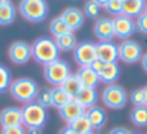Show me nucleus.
I'll return each mask as SVG.
<instances>
[{
    "instance_id": "f257e3e1",
    "label": "nucleus",
    "mask_w": 147,
    "mask_h": 134,
    "mask_svg": "<svg viewBox=\"0 0 147 134\" xmlns=\"http://www.w3.org/2000/svg\"><path fill=\"white\" fill-rule=\"evenodd\" d=\"M32 58L39 65H47L59 59V49L57 48L56 41L51 38H39L31 45Z\"/></svg>"
},
{
    "instance_id": "f03ea898",
    "label": "nucleus",
    "mask_w": 147,
    "mask_h": 134,
    "mask_svg": "<svg viewBox=\"0 0 147 134\" xmlns=\"http://www.w3.org/2000/svg\"><path fill=\"white\" fill-rule=\"evenodd\" d=\"M9 90L16 101L26 104L35 101L40 89H39V85L35 80L30 77H20L12 81Z\"/></svg>"
},
{
    "instance_id": "7ed1b4c3",
    "label": "nucleus",
    "mask_w": 147,
    "mask_h": 134,
    "mask_svg": "<svg viewBox=\"0 0 147 134\" xmlns=\"http://www.w3.org/2000/svg\"><path fill=\"white\" fill-rule=\"evenodd\" d=\"M21 110H22V124L27 129H41L48 120L47 108L40 106L36 101L26 103Z\"/></svg>"
},
{
    "instance_id": "20e7f679",
    "label": "nucleus",
    "mask_w": 147,
    "mask_h": 134,
    "mask_svg": "<svg viewBox=\"0 0 147 134\" xmlns=\"http://www.w3.org/2000/svg\"><path fill=\"white\" fill-rule=\"evenodd\" d=\"M21 15L28 22H41L49 13V7L44 0H22L18 5Z\"/></svg>"
},
{
    "instance_id": "39448f33",
    "label": "nucleus",
    "mask_w": 147,
    "mask_h": 134,
    "mask_svg": "<svg viewBox=\"0 0 147 134\" xmlns=\"http://www.w3.org/2000/svg\"><path fill=\"white\" fill-rule=\"evenodd\" d=\"M70 75H71V67L63 59H57L44 66V77L49 84L54 86H61Z\"/></svg>"
},
{
    "instance_id": "423d86ee",
    "label": "nucleus",
    "mask_w": 147,
    "mask_h": 134,
    "mask_svg": "<svg viewBox=\"0 0 147 134\" xmlns=\"http://www.w3.org/2000/svg\"><path fill=\"white\" fill-rule=\"evenodd\" d=\"M127 92L123 86L117 84H111L107 85L102 92V101L109 108L112 110H120L127 103Z\"/></svg>"
},
{
    "instance_id": "0eeeda50",
    "label": "nucleus",
    "mask_w": 147,
    "mask_h": 134,
    "mask_svg": "<svg viewBox=\"0 0 147 134\" xmlns=\"http://www.w3.org/2000/svg\"><path fill=\"white\" fill-rule=\"evenodd\" d=\"M74 59L80 67H89L97 59L96 44L92 41H81L74 49Z\"/></svg>"
},
{
    "instance_id": "6e6552de",
    "label": "nucleus",
    "mask_w": 147,
    "mask_h": 134,
    "mask_svg": "<svg viewBox=\"0 0 147 134\" xmlns=\"http://www.w3.org/2000/svg\"><path fill=\"white\" fill-rule=\"evenodd\" d=\"M119 59L125 63H136L141 61L143 56L142 46L134 40H124L120 45H117Z\"/></svg>"
},
{
    "instance_id": "1a4fd4ad",
    "label": "nucleus",
    "mask_w": 147,
    "mask_h": 134,
    "mask_svg": "<svg viewBox=\"0 0 147 134\" xmlns=\"http://www.w3.org/2000/svg\"><path fill=\"white\" fill-rule=\"evenodd\" d=\"M112 23H114L115 36L123 40H129V38L136 31V21L124 14L115 17L112 20Z\"/></svg>"
},
{
    "instance_id": "9d476101",
    "label": "nucleus",
    "mask_w": 147,
    "mask_h": 134,
    "mask_svg": "<svg viewBox=\"0 0 147 134\" xmlns=\"http://www.w3.org/2000/svg\"><path fill=\"white\" fill-rule=\"evenodd\" d=\"M8 56L10 61L14 62L16 65H25L32 58L31 45L26 41H16L9 46Z\"/></svg>"
},
{
    "instance_id": "9b49d317",
    "label": "nucleus",
    "mask_w": 147,
    "mask_h": 134,
    "mask_svg": "<svg viewBox=\"0 0 147 134\" xmlns=\"http://www.w3.org/2000/svg\"><path fill=\"white\" fill-rule=\"evenodd\" d=\"M97 59L102 61L103 63H114L119 59L117 45L112 41H99L96 44Z\"/></svg>"
},
{
    "instance_id": "f8f14e48",
    "label": "nucleus",
    "mask_w": 147,
    "mask_h": 134,
    "mask_svg": "<svg viewBox=\"0 0 147 134\" xmlns=\"http://www.w3.org/2000/svg\"><path fill=\"white\" fill-rule=\"evenodd\" d=\"M0 125L1 128H12L22 125V110L18 107H5L0 112Z\"/></svg>"
},
{
    "instance_id": "ddd939ff",
    "label": "nucleus",
    "mask_w": 147,
    "mask_h": 134,
    "mask_svg": "<svg viewBox=\"0 0 147 134\" xmlns=\"http://www.w3.org/2000/svg\"><path fill=\"white\" fill-rule=\"evenodd\" d=\"M94 35L99 41H111L115 38L114 23L110 18H99L94 23Z\"/></svg>"
},
{
    "instance_id": "4468645a",
    "label": "nucleus",
    "mask_w": 147,
    "mask_h": 134,
    "mask_svg": "<svg viewBox=\"0 0 147 134\" xmlns=\"http://www.w3.org/2000/svg\"><path fill=\"white\" fill-rule=\"evenodd\" d=\"M59 17L63 20V22L67 25V27L72 31H76L83 26L84 23V13L79 8H67L62 12Z\"/></svg>"
},
{
    "instance_id": "2eb2a0df",
    "label": "nucleus",
    "mask_w": 147,
    "mask_h": 134,
    "mask_svg": "<svg viewBox=\"0 0 147 134\" xmlns=\"http://www.w3.org/2000/svg\"><path fill=\"white\" fill-rule=\"evenodd\" d=\"M85 114H86V110L84 108L81 104H79L75 99H72L70 103H67L66 106L59 110V116H61L67 124L75 121L76 119H79L80 116H83V115H85Z\"/></svg>"
},
{
    "instance_id": "dca6fc26",
    "label": "nucleus",
    "mask_w": 147,
    "mask_h": 134,
    "mask_svg": "<svg viewBox=\"0 0 147 134\" xmlns=\"http://www.w3.org/2000/svg\"><path fill=\"white\" fill-rule=\"evenodd\" d=\"M74 99L85 110H88L96 106L97 101H98V94H97L96 88H81V90L74 97Z\"/></svg>"
},
{
    "instance_id": "f3484780",
    "label": "nucleus",
    "mask_w": 147,
    "mask_h": 134,
    "mask_svg": "<svg viewBox=\"0 0 147 134\" xmlns=\"http://www.w3.org/2000/svg\"><path fill=\"white\" fill-rule=\"evenodd\" d=\"M120 76V67L117 65V62H114V63H105L103 68L101 70V72L98 73L99 81L102 83H106L109 85L114 84L115 81L119 79Z\"/></svg>"
},
{
    "instance_id": "a211bd4d",
    "label": "nucleus",
    "mask_w": 147,
    "mask_h": 134,
    "mask_svg": "<svg viewBox=\"0 0 147 134\" xmlns=\"http://www.w3.org/2000/svg\"><path fill=\"white\" fill-rule=\"evenodd\" d=\"M146 9L143 0H123V14L127 17H140Z\"/></svg>"
},
{
    "instance_id": "6ab92c4d",
    "label": "nucleus",
    "mask_w": 147,
    "mask_h": 134,
    "mask_svg": "<svg viewBox=\"0 0 147 134\" xmlns=\"http://www.w3.org/2000/svg\"><path fill=\"white\" fill-rule=\"evenodd\" d=\"M76 75L83 88H96V85L99 83L98 73L94 72V70H92L90 67H80Z\"/></svg>"
},
{
    "instance_id": "aec40b11",
    "label": "nucleus",
    "mask_w": 147,
    "mask_h": 134,
    "mask_svg": "<svg viewBox=\"0 0 147 134\" xmlns=\"http://www.w3.org/2000/svg\"><path fill=\"white\" fill-rule=\"evenodd\" d=\"M86 117H88L89 121H90L92 127H93V130L101 129V128L105 125L106 119H107L105 110L101 108V107H98V106H93V107L86 110Z\"/></svg>"
},
{
    "instance_id": "412c9836",
    "label": "nucleus",
    "mask_w": 147,
    "mask_h": 134,
    "mask_svg": "<svg viewBox=\"0 0 147 134\" xmlns=\"http://www.w3.org/2000/svg\"><path fill=\"white\" fill-rule=\"evenodd\" d=\"M72 99L74 98L62 86H54L52 89V106L53 107H57L58 110H61L67 103H70Z\"/></svg>"
},
{
    "instance_id": "4be33fe9",
    "label": "nucleus",
    "mask_w": 147,
    "mask_h": 134,
    "mask_svg": "<svg viewBox=\"0 0 147 134\" xmlns=\"http://www.w3.org/2000/svg\"><path fill=\"white\" fill-rule=\"evenodd\" d=\"M54 41H56V45H57V48L59 49V52H71L75 49V46L78 45V43H76V36L74 35L72 31L56 38Z\"/></svg>"
},
{
    "instance_id": "5701e85b",
    "label": "nucleus",
    "mask_w": 147,
    "mask_h": 134,
    "mask_svg": "<svg viewBox=\"0 0 147 134\" xmlns=\"http://www.w3.org/2000/svg\"><path fill=\"white\" fill-rule=\"evenodd\" d=\"M16 18V8L10 1H5L0 7V25L7 26L14 21Z\"/></svg>"
},
{
    "instance_id": "b1692460",
    "label": "nucleus",
    "mask_w": 147,
    "mask_h": 134,
    "mask_svg": "<svg viewBox=\"0 0 147 134\" xmlns=\"http://www.w3.org/2000/svg\"><path fill=\"white\" fill-rule=\"evenodd\" d=\"M70 128H72L78 134H92L93 133V127H92L89 119L86 117V114L80 116L79 119H76L75 121L70 123Z\"/></svg>"
},
{
    "instance_id": "393cba45",
    "label": "nucleus",
    "mask_w": 147,
    "mask_h": 134,
    "mask_svg": "<svg viewBox=\"0 0 147 134\" xmlns=\"http://www.w3.org/2000/svg\"><path fill=\"white\" fill-rule=\"evenodd\" d=\"M61 86L72 97V98L81 90V88H83V85H81V83H80V80H79L76 73H71V75L65 80V83L62 84Z\"/></svg>"
},
{
    "instance_id": "a878e982",
    "label": "nucleus",
    "mask_w": 147,
    "mask_h": 134,
    "mask_svg": "<svg viewBox=\"0 0 147 134\" xmlns=\"http://www.w3.org/2000/svg\"><path fill=\"white\" fill-rule=\"evenodd\" d=\"M130 121L137 127H146L147 125V107L140 106L134 107L130 112Z\"/></svg>"
},
{
    "instance_id": "bb28decb",
    "label": "nucleus",
    "mask_w": 147,
    "mask_h": 134,
    "mask_svg": "<svg viewBox=\"0 0 147 134\" xmlns=\"http://www.w3.org/2000/svg\"><path fill=\"white\" fill-rule=\"evenodd\" d=\"M49 31L54 38H58V36L65 35L67 32H71V30L67 27V25L63 22V20L61 17H56L54 20H52V22L49 23Z\"/></svg>"
},
{
    "instance_id": "cd10ccee",
    "label": "nucleus",
    "mask_w": 147,
    "mask_h": 134,
    "mask_svg": "<svg viewBox=\"0 0 147 134\" xmlns=\"http://www.w3.org/2000/svg\"><path fill=\"white\" fill-rule=\"evenodd\" d=\"M10 85H12V76H10V71L4 65H0V93H5L9 90Z\"/></svg>"
},
{
    "instance_id": "c85d7f7f",
    "label": "nucleus",
    "mask_w": 147,
    "mask_h": 134,
    "mask_svg": "<svg viewBox=\"0 0 147 134\" xmlns=\"http://www.w3.org/2000/svg\"><path fill=\"white\" fill-rule=\"evenodd\" d=\"M84 13L88 15L92 20H96L98 18L99 13H101V7L98 5L97 0H90V1H86L84 5Z\"/></svg>"
},
{
    "instance_id": "c756f323",
    "label": "nucleus",
    "mask_w": 147,
    "mask_h": 134,
    "mask_svg": "<svg viewBox=\"0 0 147 134\" xmlns=\"http://www.w3.org/2000/svg\"><path fill=\"white\" fill-rule=\"evenodd\" d=\"M36 102L40 106H43L44 108H48L52 106V89H41L39 90V94L36 97Z\"/></svg>"
},
{
    "instance_id": "7c9ffc66",
    "label": "nucleus",
    "mask_w": 147,
    "mask_h": 134,
    "mask_svg": "<svg viewBox=\"0 0 147 134\" xmlns=\"http://www.w3.org/2000/svg\"><path fill=\"white\" fill-rule=\"evenodd\" d=\"M105 9H106L110 14L115 15V17L121 15L123 14V0H109Z\"/></svg>"
},
{
    "instance_id": "2f4dec72",
    "label": "nucleus",
    "mask_w": 147,
    "mask_h": 134,
    "mask_svg": "<svg viewBox=\"0 0 147 134\" xmlns=\"http://www.w3.org/2000/svg\"><path fill=\"white\" fill-rule=\"evenodd\" d=\"M130 101L134 104V107L145 106V96H143V89H136L130 94Z\"/></svg>"
},
{
    "instance_id": "473e14b6",
    "label": "nucleus",
    "mask_w": 147,
    "mask_h": 134,
    "mask_svg": "<svg viewBox=\"0 0 147 134\" xmlns=\"http://www.w3.org/2000/svg\"><path fill=\"white\" fill-rule=\"evenodd\" d=\"M136 28L140 32L147 34V13L146 12H143L140 17H137V20H136Z\"/></svg>"
},
{
    "instance_id": "72a5a7b5",
    "label": "nucleus",
    "mask_w": 147,
    "mask_h": 134,
    "mask_svg": "<svg viewBox=\"0 0 147 134\" xmlns=\"http://www.w3.org/2000/svg\"><path fill=\"white\" fill-rule=\"evenodd\" d=\"M0 134H26V130L23 127H12V128H1Z\"/></svg>"
},
{
    "instance_id": "f704fd0d",
    "label": "nucleus",
    "mask_w": 147,
    "mask_h": 134,
    "mask_svg": "<svg viewBox=\"0 0 147 134\" xmlns=\"http://www.w3.org/2000/svg\"><path fill=\"white\" fill-rule=\"evenodd\" d=\"M103 66H105V63H103V62H102V61H99V59H96V61H94L93 63H92L89 67H90L92 70H94V72L99 73V72H101V70H102V68H103Z\"/></svg>"
},
{
    "instance_id": "c9c22d12",
    "label": "nucleus",
    "mask_w": 147,
    "mask_h": 134,
    "mask_svg": "<svg viewBox=\"0 0 147 134\" xmlns=\"http://www.w3.org/2000/svg\"><path fill=\"white\" fill-rule=\"evenodd\" d=\"M109 134H130V132L128 129H125V128H115Z\"/></svg>"
},
{
    "instance_id": "e433bc0d",
    "label": "nucleus",
    "mask_w": 147,
    "mask_h": 134,
    "mask_svg": "<svg viewBox=\"0 0 147 134\" xmlns=\"http://www.w3.org/2000/svg\"><path fill=\"white\" fill-rule=\"evenodd\" d=\"M59 134H78L75 132V130L72 129V128H70L69 125H67L66 128H65V129H62L61 132H59Z\"/></svg>"
},
{
    "instance_id": "4c0bfd02",
    "label": "nucleus",
    "mask_w": 147,
    "mask_h": 134,
    "mask_svg": "<svg viewBox=\"0 0 147 134\" xmlns=\"http://www.w3.org/2000/svg\"><path fill=\"white\" fill-rule=\"evenodd\" d=\"M141 65H142V68L147 72V53L143 54L142 58H141Z\"/></svg>"
},
{
    "instance_id": "58836bf2",
    "label": "nucleus",
    "mask_w": 147,
    "mask_h": 134,
    "mask_svg": "<svg viewBox=\"0 0 147 134\" xmlns=\"http://www.w3.org/2000/svg\"><path fill=\"white\" fill-rule=\"evenodd\" d=\"M26 134H43V133H41V129H27Z\"/></svg>"
},
{
    "instance_id": "ea45409f",
    "label": "nucleus",
    "mask_w": 147,
    "mask_h": 134,
    "mask_svg": "<svg viewBox=\"0 0 147 134\" xmlns=\"http://www.w3.org/2000/svg\"><path fill=\"white\" fill-rule=\"evenodd\" d=\"M142 89H143V96H145V106L147 107V85Z\"/></svg>"
},
{
    "instance_id": "a19ab883",
    "label": "nucleus",
    "mask_w": 147,
    "mask_h": 134,
    "mask_svg": "<svg viewBox=\"0 0 147 134\" xmlns=\"http://www.w3.org/2000/svg\"><path fill=\"white\" fill-rule=\"evenodd\" d=\"M5 1H7V0H0V7H1V5H3V4H4V3H5Z\"/></svg>"
},
{
    "instance_id": "79ce46f5",
    "label": "nucleus",
    "mask_w": 147,
    "mask_h": 134,
    "mask_svg": "<svg viewBox=\"0 0 147 134\" xmlns=\"http://www.w3.org/2000/svg\"><path fill=\"white\" fill-rule=\"evenodd\" d=\"M145 12L147 13V3H146V9H145Z\"/></svg>"
},
{
    "instance_id": "37998d69",
    "label": "nucleus",
    "mask_w": 147,
    "mask_h": 134,
    "mask_svg": "<svg viewBox=\"0 0 147 134\" xmlns=\"http://www.w3.org/2000/svg\"><path fill=\"white\" fill-rule=\"evenodd\" d=\"M130 134H140V133H130Z\"/></svg>"
},
{
    "instance_id": "c03bdc74",
    "label": "nucleus",
    "mask_w": 147,
    "mask_h": 134,
    "mask_svg": "<svg viewBox=\"0 0 147 134\" xmlns=\"http://www.w3.org/2000/svg\"><path fill=\"white\" fill-rule=\"evenodd\" d=\"M92 134H93V133H92Z\"/></svg>"
}]
</instances>
